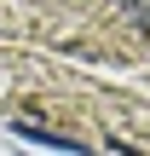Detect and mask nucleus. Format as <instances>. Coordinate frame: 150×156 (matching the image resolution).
Segmentation results:
<instances>
[{"label":"nucleus","instance_id":"1","mask_svg":"<svg viewBox=\"0 0 150 156\" xmlns=\"http://www.w3.org/2000/svg\"><path fill=\"white\" fill-rule=\"evenodd\" d=\"M12 133H17V139H29V145H46V151H75V156H81V145H75V139L52 133V127H40V122H12Z\"/></svg>","mask_w":150,"mask_h":156}]
</instances>
